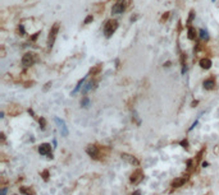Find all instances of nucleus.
Returning a JSON list of instances; mask_svg holds the SVG:
<instances>
[{"label":"nucleus","instance_id":"1","mask_svg":"<svg viewBox=\"0 0 219 195\" xmlns=\"http://www.w3.org/2000/svg\"><path fill=\"white\" fill-rule=\"evenodd\" d=\"M108 148H105V147H99V146H95V144H90V146H87V148H86V152H87V154L90 156L91 158L94 159H101L106 153H104V150H106Z\"/></svg>","mask_w":219,"mask_h":195},{"label":"nucleus","instance_id":"2","mask_svg":"<svg viewBox=\"0 0 219 195\" xmlns=\"http://www.w3.org/2000/svg\"><path fill=\"white\" fill-rule=\"evenodd\" d=\"M118 28V22L115 19H109L104 24V35L106 37H112Z\"/></svg>","mask_w":219,"mask_h":195},{"label":"nucleus","instance_id":"3","mask_svg":"<svg viewBox=\"0 0 219 195\" xmlns=\"http://www.w3.org/2000/svg\"><path fill=\"white\" fill-rule=\"evenodd\" d=\"M58 32H59V23H55V24L51 27V29H50L49 36H48V46L49 47H53V45H54Z\"/></svg>","mask_w":219,"mask_h":195},{"label":"nucleus","instance_id":"4","mask_svg":"<svg viewBox=\"0 0 219 195\" xmlns=\"http://www.w3.org/2000/svg\"><path fill=\"white\" fill-rule=\"evenodd\" d=\"M126 0H119V1H117L115 4L113 5V8H112V13L113 14H120L123 13L124 10H126Z\"/></svg>","mask_w":219,"mask_h":195},{"label":"nucleus","instance_id":"5","mask_svg":"<svg viewBox=\"0 0 219 195\" xmlns=\"http://www.w3.org/2000/svg\"><path fill=\"white\" fill-rule=\"evenodd\" d=\"M144 179V172L141 168H137L136 171L132 172L131 177H129V181L132 182V184H138V182H141V180Z\"/></svg>","mask_w":219,"mask_h":195},{"label":"nucleus","instance_id":"6","mask_svg":"<svg viewBox=\"0 0 219 195\" xmlns=\"http://www.w3.org/2000/svg\"><path fill=\"white\" fill-rule=\"evenodd\" d=\"M35 61H36V56H35V54H32V52H27V54H25L22 58V64L25 65V66H31V65L35 64Z\"/></svg>","mask_w":219,"mask_h":195},{"label":"nucleus","instance_id":"7","mask_svg":"<svg viewBox=\"0 0 219 195\" xmlns=\"http://www.w3.org/2000/svg\"><path fill=\"white\" fill-rule=\"evenodd\" d=\"M120 157H122V159H124V161L128 162L129 165H133V166H138V165H140V161H138L135 156L127 154V153H122V154H120Z\"/></svg>","mask_w":219,"mask_h":195},{"label":"nucleus","instance_id":"8","mask_svg":"<svg viewBox=\"0 0 219 195\" xmlns=\"http://www.w3.org/2000/svg\"><path fill=\"white\" fill-rule=\"evenodd\" d=\"M38 152H40V154H42V156H49L50 158L53 157L51 156V146L48 143H44V144H41L40 147H38Z\"/></svg>","mask_w":219,"mask_h":195},{"label":"nucleus","instance_id":"9","mask_svg":"<svg viewBox=\"0 0 219 195\" xmlns=\"http://www.w3.org/2000/svg\"><path fill=\"white\" fill-rule=\"evenodd\" d=\"M55 123H57V125H58L59 130H60L62 135H63V137H68L69 131H68V129H67V126H66V123H64L63 120L58 119V117H55Z\"/></svg>","mask_w":219,"mask_h":195},{"label":"nucleus","instance_id":"10","mask_svg":"<svg viewBox=\"0 0 219 195\" xmlns=\"http://www.w3.org/2000/svg\"><path fill=\"white\" fill-rule=\"evenodd\" d=\"M187 180H188V176H187V175H186V176H182V177H178V179H176L173 182H172V188H173V189L181 188L182 185H185L186 182H187Z\"/></svg>","mask_w":219,"mask_h":195},{"label":"nucleus","instance_id":"11","mask_svg":"<svg viewBox=\"0 0 219 195\" xmlns=\"http://www.w3.org/2000/svg\"><path fill=\"white\" fill-rule=\"evenodd\" d=\"M204 88L208 91H211L215 88V79L214 78H208L206 81H204Z\"/></svg>","mask_w":219,"mask_h":195},{"label":"nucleus","instance_id":"12","mask_svg":"<svg viewBox=\"0 0 219 195\" xmlns=\"http://www.w3.org/2000/svg\"><path fill=\"white\" fill-rule=\"evenodd\" d=\"M200 66L203 68V69H210V66H211V60H210L209 58H204L200 60Z\"/></svg>","mask_w":219,"mask_h":195},{"label":"nucleus","instance_id":"13","mask_svg":"<svg viewBox=\"0 0 219 195\" xmlns=\"http://www.w3.org/2000/svg\"><path fill=\"white\" fill-rule=\"evenodd\" d=\"M9 115H12V116H16V115H18L21 111H22V108L19 107V106H17V105H10L9 106Z\"/></svg>","mask_w":219,"mask_h":195},{"label":"nucleus","instance_id":"14","mask_svg":"<svg viewBox=\"0 0 219 195\" xmlns=\"http://www.w3.org/2000/svg\"><path fill=\"white\" fill-rule=\"evenodd\" d=\"M19 193L23 195H36L35 191L32 190L31 188H27V186H21L19 188Z\"/></svg>","mask_w":219,"mask_h":195},{"label":"nucleus","instance_id":"15","mask_svg":"<svg viewBox=\"0 0 219 195\" xmlns=\"http://www.w3.org/2000/svg\"><path fill=\"white\" fill-rule=\"evenodd\" d=\"M103 70V65L101 64H97L96 66H94L92 69L90 70V75H97V74H100V72Z\"/></svg>","mask_w":219,"mask_h":195},{"label":"nucleus","instance_id":"16","mask_svg":"<svg viewBox=\"0 0 219 195\" xmlns=\"http://www.w3.org/2000/svg\"><path fill=\"white\" fill-rule=\"evenodd\" d=\"M196 31H195V28L194 27H191V26H188V38L190 40H195L196 38Z\"/></svg>","mask_w":219,"mask_h":195},{"label":"nucleus","instance_id":"17","mask_svg":"<svg viewBox=\"0 0 219 195\" xmlns=\"http://www.w3.org/2000/svg\"><path fill=\"white\" fill-rule=\"evenodd\" d=\"M83 83H85V78H82L81 81L78 82V84H77V87L75 88V89H73V92H72V94H76L77 92H78V91H79V88H81L82 85H83Z\"/></svg>","mask_w":219,"mask_h":195},{"label":"nucleus","instance_id":"18","mask_svg":"<svg viewBox=\"0 0 219 195\" xmlns=\"http://www.w3.org/2000/svg\"><path fill=\"white\" fill-rule=\"evenodd\" d=\"M200 37L203 38V40H208V38H209L208 32H206L205 29H200Z\"/></svg>","mask_w":219,"mask_h":195},{"label":"nucleus","instance_id":"19","mask_svg":"<svg viewBox=\"0 0 219 195\" xmlns=\"http://www.w3.org/2000/svg\"><path fill=\"white\" fill-rule=\"evenodd\" d=\"M194 18H195V12L191 10V12H190V17H188V19H187V26L191 24V22L194 20Z\"/></svg>","mask_w":219,"mask_h":195},{"label":"nucleus","instance_id":"20","mask_svg":"<svg viewBox=\"0 0 219 195\" xmlns=\"http://www.w3.org/2000/svg\"><path fill=\"white\" fill-rule=\"evenodd\" d=\"M91 88H92V82H90V83H87V84L85 85L83 89H82V93H86L88 89H91Z\"/></svg>","mask_w":219,"mask_h":195},{"label":"nucleus","instance_id":"21","mask_svg":"<svg viewBox=\"0 0 219 195\" xmlns=\"http://www.w3.org/2000/svg\"><path fill=\"white\" fill-rule=\"evenodd\" d=\"M88 103H90V100H88L87 97H83V98H82V101H81V105L83 106V107H87Z\"/></svg>","mask_w":219,"mask_h":195},{"label":"nucleus","instance_id":"22","mask_svg":"<svg viewBox=\"0 0 219 195\" xmlns=\"http://www.w3.org/2000/svg\"><path fill=\"white\" fill-rule=\"evenodd\" d=\"M94 20V17H92V14H90L88 17H86V19H85V22H83V24H88L90 22H92Z\"/></svg>","mask_w":219,"mask_h":195},{"label":"nucleus","instance_id":"23","mask_svg":"<svg viewBox=\"0 0 219 195\" xmlns=\"http://www.w3.org/2000/svg\"><path fill=\"white\" fill-rule=\"evenodd\" d=\"M38 123H40L41 128H42V129H45V125H46V121H45V119H44V117H40V119H38Z\"/></svg>","mask_w":219,"mask_h":195},{"label":"nucleus","instance_id":"24","mask_svg":"<svg viewBox=\"0 0 219 195\" xmlns=\"http://www.w3.org/2000/svg\"><path fill=\"white\" fill-rule=\"evenodd\" d=\"M41 176L44 177V180H45V181H48V179H49V171H44V172L41 173Z\"/></svg>","mask_w":219,"mask_h":195},{"label":"nucleus","instance_id":"25","mask_svg":"<svg viewBox=\"0 0 219 195\" xmlns=\"http://www.w3.org/2000/svg\"><path fill=\"white\" fill-rule=\"evenodd\" d=\"M181 146L183 147V148H186V149H188V147H187V146H188V143H187V140H186V139H185V140H182V142H181Z\"/></svg>","mask_w":219,"mask_h":195},{"label":"nucleus","instance_id":"26","mask_svg":"<svg viewBox=\"0 0 219 195\" xmlns=\"http://www.w3.org/2000/svg\"><path fill=\"white\" fill-rule=\"evenodd\" d=\"M168 17H169V13H165L164 16L162 17V22H163V20H167V19H168Z\"/></svg>","mask_w":219,"mask_h":195},{"label":"nucleus","instance_id":"27","mask_svg":"<svg viewBox=\"0 0 219 195\" xmlns=\"http://www.w3.org/2000/svg\"><path fill=\"white\" fill-rule=\"evenodd\" d=\"M7 194V188H3V190H1V195H5Z\"/></svg>","mask_w":219,"mask_h":195},{"label":"nucleus","instance_id":"28","mask_svg":"<svg viewBox=\"0 0 219 195\" xmlns=\"http://www.w3.org/2000/svg\"><path fill=\"white\" fill-rule=\"evenodd\" d=\"M132 195H141V193H140V191H138V190H137V191H135V193H133V194H132Z\"/></svg>","mask_w":219,"mask_h":195}]
</instances>
